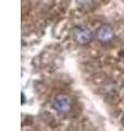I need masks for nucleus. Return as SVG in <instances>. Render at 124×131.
Listing matches in <instances>:
<instances>
[{
    "label": "nucleus",
    "mask_w": 124,
    "mask_h": 131,
    "mask_svg": "<svg viewBox=\"0 0 124 131\" xmlns=\"http://www.w3.org/2000/svg\"><path fill=\"white\" fill-rule=\"evenodd\" d=\"M72 38L78 45H87L93 40V32L88 27L78 25L72 28Z\"/></svg>",
    "instance_id": "nucleus-1"
},
{
    "label": "nucleus",
    "mask_w": 124,
    "mask_h": 131,
    "mask_svg": "<svg viewBox=\"0 0 124 131\" xmlns=\"http://www.w3.org/2000/svg\"><path fill=\"white\" fill-rule=\"evenodd\" d=\"M51 106L56 112L60 113V114H65L71 110L72 101H71V98L67 95H59V96L55 97V100L52 101Z\"/></svg>",
    "instance_id": "nucleus-2"
},
{
    "label": "nucleus",
    "mask_w": 124,
    "mask_h": 131,
    "mask_svg": "<svg viewBox=\"0 0 124 131\" xmlns=\"http://www.w3.org/2000/svg\"><path fill=\"white\" fill-rule=\"evenodd\" d=\"M96 38L99 43H101L103 45L109 44L113 40L114 38V31L108 24H103L100 27H98V30L96 32Z\"/></svg>",
    "instance_id": "nucleus-3"
},
{
    "label": "nucleus",
    "mask_w": 124,
    "mask_h": 131,
    "mask_svg": "<svg viewBox=\"0 0 124 131\" xmlns=\"http://www.w3.org/2000/svg\"><path fill=\"white\" fill-rule=\"evenodd\" d=\"M76 2L80 6H88L89 3L93 2V0H76Z\"/></svg>",
    "instance_id": "nucleus-4"
},
{
    "label": "nucleus",
    "mask_w": 124,
    "mask_h": 131,
    "mask_svg": "<svg viewBox=\"0 0 124 131\" xmlns=\"http://www.w3.org/2000/svg\"><path fill=\"white\" fill-rule=\"evenodd\" d=\"M122 124H123V126H124V114H123V116H122Z\"/></svg>",
    "instance_id": "nucleus-5"
}]
</instances>
